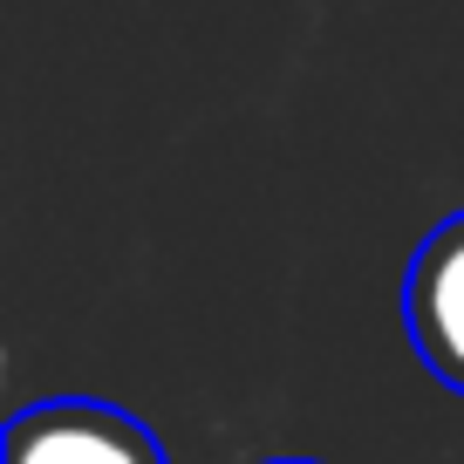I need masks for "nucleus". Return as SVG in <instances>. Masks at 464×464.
<instances>
[{"mask_svg": "<svg viewBox=\"0 0 464 464\" xmlns=\"http://www.w3.org/2000/svg\"><path fill=\"white\" fill-rule=\"evenodd\" d=\"M7 464H171L164 444L116 403L55 396L7 423Z\"/></svg>", "mask_w": 464, "mask_h": 464, "instance_id": "f257e3e1", "label": "nucleus"}, {"mask_svg": "<svg viewBox=\"0 0 464 464\" xmlns=\"http://www.w3.org/2000/svg\"><path fill=\"white\" fill-rule=\"evenodd\" d=\"M403 328H410L417 362L444 390L464 396V212L444 218L437 232H423L403 280Z\"/></svg>", "mask_w": 464, "mask_h": 464, "instance_id": "f03ea898", "label": "nucleus"}, {"mask_svg": "<svg viewBox=\"0 0 464 464\" xmlns=\"http://www.w3.org/2000/svg\"><path fill=\"white\" fill-rule=\"evenodd\" d=\"M280 464H314V458H280Z\"/></svg>", "mask_w": 464, "mask_h": 464, "instance_id": "7ed1b4c3", "label": "nucleus"}]
</instances>
